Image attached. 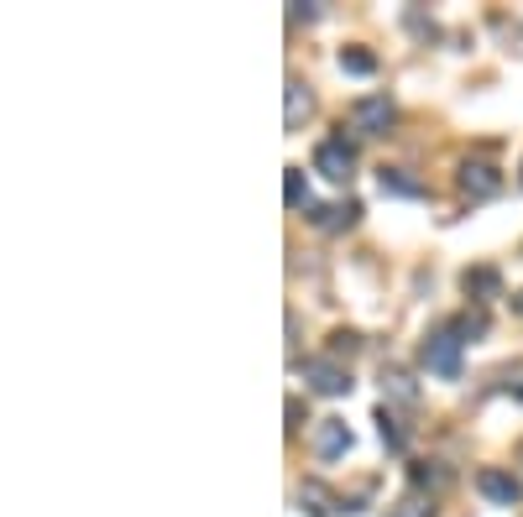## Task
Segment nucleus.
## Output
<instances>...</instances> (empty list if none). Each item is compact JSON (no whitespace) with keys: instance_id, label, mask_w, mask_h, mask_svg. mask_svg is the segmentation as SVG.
<instances>
[{"instance_id":"1","label":"nucleus","mask_w":523,"mask_h":517,"mask_svg":"<svg viewBox=\"0 0 523 517\" xmlns=\"http://www.w3.org/2000/svg\"><path fill=\"white\" fill-rule=\"evenodd\" d=\"M461 335L456 329H435V335H424V345H419V361H424V371L429 376H440V382H456L461 376Z\"/></svg>"},{"instance_id":"2","label":"nucleus","mask_w":523,"mask_h":517,"mask_svg":"<svg viewBox=\"0 0 523 517\" xmlns=\"http://www.w3.org/2000/svg\"><path fill=\"white\" fill-rule=\"evenodd\" d=\"M393 121H398V105L388 100V94H367V100L351 105V126H356L361 136H388Z\"/></svg>"},{"instance_id":"3","label":"nucleus","mask_w":523,"mask_h":517,"mask_svg":"<svg viewBox=\"0 0 523 517\" xmlns=\"http://www.w3.org/2000/svg\"><path fill=\"white\" fill-rule=\"evenodd\" d=\"M314 173H325L330 183H351L356 152L346 147V136H330V141H320V147H314Z\"/></svg>"},{"instance_id":"4","label":"nucleus","mask_w":523,"mask_h":517,"mask_svg":"<svg viewBox=\"0 0 523 517\" xmlns=\"http://www.w3.org/2000/svg\"><path fill=\"white\" fill-rule=\"evenodd\" d=\"M314 455H320V460H340V455H346L351 450V429H346V418H320V423H314Z\"/></svg>"},{"instance_id":"5","label":"nucleus","mask_w":523,"mask_h":517,"mask_svg":"<svg viewBox=\"0 0 523 517\" xmlns=\"http://www.w3.org/2000/svg\"><path fill=\"white\" fill-rule=\"evenodd\" d=\"M304 382H309V392H320V397H346L351 392V376L340 371L335 361H304Z\"/></svg>"},{"instance_id":"6","label":"nucleus","mask_w":523,"mask_h":517,"mask_svg":"<svg viewBox=\"0 0 523 517\" xmlns=\"http://www.w3.org/2000/svg\"><path fill=\"white\" fill-rule=\"evenodd\" d=\"M476 491H482L487 502H497V507H518L523 502V481L508 476V470H482V476H476Z\"/></svg>"},{"instance_id":"7","label":"nucleus","mask_w":523,"mask_h":517,"mask_svg":"<svg viewBox=\"0 0 523 517\" xmlns=\"http://www.w3.org/2000/svg\"><path fill=\"white\" fill-rule=\"evenodd\" d=\"M461 188L471 199H492L497 188H503V173L487 168V162H466V168H461Z\"/></svg>"},{"instance_id":"8","label":"nucleus","mask_w":523,"mask_h":517,"mask_svg":"<svg viewBox=\"0 0 523 517\" xmlns=\"http://www.w3.org/2000/svg\"><path fill=\"white\" fill-rule=\"evenodd\" d=\"M299 502H304L314 517H325V512H346V502H330V491H325L320 481H304V486H299Z\"/></svg>"},{"instance_id":"9","label":"nucleus","mask_w":523,"mask_h":517,"mask_svg":"<svg viewBox=\"0 0 523 517\" xmlns=\"http://www.w3.org/2000/svg\"><path fill=\"white\" fill-rule=\"evenodd\" d=\"M356 215H361V204H330V209H314V225L320 230H340V225H356Z\"/></svg>"},{"instance_id":"10","label":"nucleus","mask_w":523,"mask_h":517,"mask_svg":"<svg viewBox=\"0 0 523 517\" xmlns=\"http://www.w3.org/2000/svg\"><path fill=\"white\" fill-rule=\"evenodd\" d=\"M309 110H314V100H309V89H304L299 79H288V131H299Z\"/></svg>"},{"instance_id":"11","label":"nucleus","mask_w":523,"mask_h":517,"mask_svg":"<svg viewBox=\"0 0 523 517\" xmlns=\"http://www.w3.org/2000/svg\"><path fill=\"white\" fill-rule=\"evenodd\" d=\"M382 392H388V397H398V403H419V387L414 382H408V371H382Z\"/></svg>"},{"instance_id":"12","label":"nucleus","mask_w":523,"mask_h":517,"mask_svg":"<svg viewBox=\"0 0 523 517\" xmlns=\"http://www.w3.org/2000/svg\"><path fill=\"white\" fill-rule=\"evenodd\" d=\"M340 68L356 74V79H367V74H377V58L367 53V47H346V53H340Z\"/></svg>"},{"instance_id":"13","label":"nucleus","mask_w":523,"mask_h":517,"mask_svg":"<svg viewBox=\"0 0 523 517\" xmlns=\"http://www.w3.org/2000/svg\"><path fill=\"white\" fill-rule=\"evenodd\" d=\"M382 194H403V199H414V194H419V183H414V178H403V168H382Z\"/></svg>"},{"instance_id":"14","label":"nucleus","mask_w":523,"mask_h":517,"mask_svg":"<svg viewBox=\"0 0 523 517\" xmlns=\"http://www.w3.org/2000/svg\"><path fill=\"white\" fill-rule=\"evenodd\" d=\"M283 199H288V209H299V204L309 199V183H304V168H288V183H283Z\"/></svg>"},{"instance_id":"15","label":"nucleus","mask_w":523,"mask_h":517,"mask_svg":"<svg viewBox=\"0 0 523 517\" xmlns=\"http://www.w3.org/2000/svg\"><path fill=\"white\" fill-rule=\"evenodd\" d=\"M503 282H497V272L492 267H476V272H466V293H497Z\"/></svg>"},{"instance_id":"16","label":"nucleus","mask_w":523,"mask_h":517,"mask_svg":"<svg viewBox=\"0 0 523 517\" xmlns=\"http://www.w3.org/2000/svg\"><path fill=\"white\" fill-rule=\"evenodd\" d=\"M377 429H382V444H388V450H403V429H398V418H388V408L377 413Z\"/></svg>"},{"instance_id":"17","label":"nucleus","mask_w":523,"mask_h":517,"mask_svg":"<svg viewBox=\"0 0 523 517\" xmlns=\"http://www.w3.org/2000/svg\"><path fill=\"white\" fill-rule=\"evenodd\" d=\"M388 517H429V502H419V497H403Z\"/></svg>"},{"instance_id":"18","label":"nucleus","mask_w":523,"mask_h":517,"mask_svg":"<svg viewBox=\"0 0 523 517\" xmlns=\"http://www.w3.org/2000/svg\"><path fill=\"white\" fill-rule=\"evenodd\" d=\"M513 309H518V314H523V293H518V298H513Z\"/></svg>"},{"instance_id":"19","label":"nucleus","mask_w":523,"mask_h":517,"mask_svg":"<svg viewBox=\"0 0 523 517\" xmlns=\"http://www.w3.org/2000/svg\"><path fill=\"white\" fill-rule=\"evenodd\" d=\"M518 460H523V444H518Z\"/></svg>"},{"instance_id":"20","label":"nucleus","mask_w":523,"mask_h":517,"mask_svg":"<svg viewBox=\"0 0 523 517\" xmlns=\"http://www.w3.org/2000/svg\"><path fill=\"white\" fill-rule=\"evenodd\" d=\"M518 183H523V178H518Z\"/></svg>"}]
</instances>
